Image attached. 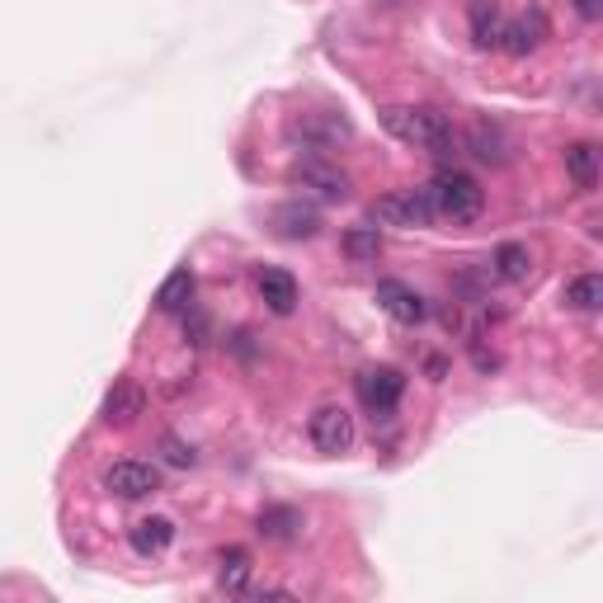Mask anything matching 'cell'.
Returning a JSON list of instances; mask_svg holds the SVG:
<instances>
[{
    "instance_id": "6da1fadb",
    "label": "cell",
    "mask_w": 603,
    "mask_h": 603,
    "mask_svg": "<svg viewBox=\"0 0 603 603\" xmlns=\"http://www.w3.org/2000/svg\"><path fill=\"white\" fill-rule=\"evenodd\" d=\"M396 142H406L415 151H429V156H452L458 146V132H452V119L443 109H429V104H387L377 113Z\"/></svg>"
},
{
    "instance_id": "7a4b0ae2",
    "label": "cell",
    "mask_w": 603,
    "mask_h": 603,
    "mask_svg": "<svg viewBox=\"0 0 603 603\" xmlns=\"http://www.w3.org/2000/svg\"><path fill=\"white\" fill-rule=\"evenodd\" d=\"M425 198L433 207V217H443L452 226H467L486 213V188L467 175V170H439L425 184Z\"/></svg>"
},
{
    "instance_id": "3957f363",
    "label": "cell",
    "mask_w": 603,
    "mask_h": 603,
    "mask_svg": "<svg viewBox=\"0 0 603 603\" xmlns=\"http://www.w3.org/2000/svg\"><path fill=\"white\" fill-rule=\"evenodd\" d=\"M349 137H354V123L345 119V113H335V109L302 113V119L288 123V142L302 146V151H311V156H326V151L345 146Z\"/></svg>"
},
{
    "instance_id": "277c9868",
    "label": "cell",
    "mask_w": 603,
    "mask_h": 603,
    "mask_svg": "<svg viewBox=\"0 0 603 603\" xmlns=\"http://www.w3.org/2000/svg\"><path fill=\"white\" fill-rule=\"evenodd\" d=\"M354 391H358V406H364L372 420H391L406 396V377L396 368H364L354 377Z\"/></svg>"
},
{
    "instance_id": "5b68a950",
    "label": "cell",
    "mask_w": 603,
    "mask_h": 603,
    "mask_svg": "<svg viewBox=\"0 0 603 603\" xmlns=\"http://www.w3.org/2000/svg\"><path fill=\"white\" fill-rule=\"evenodd\" d=\"M372 222L377 226H406V232H415V226H429L433 222V207L425 198V188H391V194H382L372 203Z\"/></svg>"
},
{
    "instance_id": "8992f818",
    "label": "cell",
    "mask_w": 603,
    "mask_h": 603,
    "mask_svg": "<svg viewBox=\"0 0 603 603\" xmlns=\"http://www.w3.org/2000/svg\"><path fill=\"white\" fill-rule=\"evenodd\" d=\"M307 439L316 452H326V458H339V452H349L358 429H354V415L345 406H320L307 425Z\"/></svg>"
},
{
    "instance_id": "52a82bcc",
    "label": "cell",
    "mask_w": 603,
    "mask_h": 603,
    "mask_svg": "<svg viewBox=\"0 0 603 603\" xmlns=\"http://www.w3.org/2000/svg\"><path fill=\"white\" fill-rule=\"evenodd\" d=\"M104 490H109V495H119V500H146V495H156V490H161V471L151 462L123 458V462H113L104 471Z\"/></svg>"
},
{
    "instance_id": "ba28073f",
    "label": "cell",
    "mask_w": 603,
    "mask_h": 603,
    "mask_svg": "<svg viewBox=\"0 0 603 603\" xmlns=\"http://www.w3.org/2000/svg\"><path fill=\"white\" fill-rule=\"evenodd\" d=\"M377 307H382L396 326H420L429 316V302L415 293L406 278H377Z\"/></svg>"
},
{
    "instance_id": "9c48e42d",
    "label": "cell",
    "mask_w": 603,
    "mask_h": 603,
    "mask_svg": "<svg viewBox=\"0 0 603 603\" xmlns=\"http://www.w3.org/2000/svg\"><path fill=\"white\" fill-rule=\"evenodd\" d=\"M142 410H146V391H142V382H132V377H119V382L109 387L104 406H100V420H104L109 429H127Z\"/></svg>"
},
{
    "instance_id": "30bf717a",
    "label": "cell",
    "mask_w": 603,
    "mask_h": 603,
    "mask_svg": "<svg viewBox=\"0 0 603 603\" xmlns=\"http://www.w3.org/2000/svg\"><path fill=\"white\" fill-rule=\"evenodd\" d=\"M542 38H546V14L533 6L528 14L509 19V24L500 29V48H504L509 57H528V52H538Z\"/></svg>"
},
{
    "instance_id": "8fae6325",
    "label": "cell",
    "mask_w": 603,
    "mask_h": 603,
    "mask_svg": "<svg viewBox=\"0 0 603 603\" xmlns=\"http://www.w3.org/2000/svg\"><path fill=\"white\" fill-rule=\"evenodd\" d=\"M274 232H278L283 241H311V236L320 232V213H316L311 203H302V198L278 203V207H274Z\"/></svg>"
},
{
    "instance_id": "7c38bea8",
    "label": "cell",
    "mask_w": 603,
    "mask_h": 603,
    "mask_svg": "<svg viewBox=\"0 0 603 603\" xmlns=\"http://www.w3.org/2000/svg\"><path fill=\"white\" fill-rule=\"evenodd\" d=\"M259 297L264 307H269L274 316H293L297 311V278L288 269H259Z\"/></svg>"
},
{
    "instance_id": "4fadbf2b",
    "label": "cell",
    "mask_w": 603,
    "mask_h": 603,
    "mask_svg": "<svg viewBox=\"0 0 603 603\" xmlns=\"http://www.w3.org/2000/svg\"><path fill=\"white\" fill-rule=\"evenodd\" d=\"M127 542L137 556H161L170 542H175V523H170L165 514H151V519H137L127 528Z\"/></svg>"
},
{
    "instance_id": "5bb4252c",
    "label": "cell",
    "mask_w": 603,
    "mask_h": 603,
    "mask_svg": "<svg viewBox=\"0 0 603 603\" xmlns=\"http://www.w3.org/2000/svg\"><path fill=\"white\" fill-rule=\"evenodd\" d=\"M467 29H471V43H477L481 52L500 48V29H504L500 0H471V6H467Z\"/></svg>"
},
{
    "instance_id": "9a60e30c",
    "label": "cell",
    "mask_w": 603,
    "mask_h": 603,
    "mask_svg": "<svg viewBox=\"0 0 603 603\" xmlns=\"http://www.w3.org/2000/svg\"><path fill=\"white\" fill-rule=\"evenodd\" d=\"M297 180H302V188H316V194L330 198V203L349 198V175H345V170H335V165H326V161H307L297 170Z\"/></svg>"
},
{
    "instance_id": "2e32d148",
    "label": "cell",
    "mask_w": 603,
    "mask_h": 603,
    "mask_svg": "<svg viewBox=\"0 0 603 603\" xmlns=\"http://www.w3.org/2000/svg\"><path fill=\"white\" fill-rule=\"evenodd\" d=\"M255 528H259V533L269 538V542H293V538H302L307 519H302V509H293V504H269V509H259Z\"/></svg>"
},
{
    "instance_id": "e0dca14e",
    "label": "cell",
    "mask_w": 603,
    "mask_h": 603,
    "mask_svg": "<svg viewBox=\"0 0 603 603\" xmlns=\"http://www.w3.org/2000/svg\"><path fill=\"white\" fill-rule=\"evenodd\" d=\"M490 274L504 278V283H528V274H533V255H528V245L523 241L495 245V255H490Z\"/></svg>"
},
{
    "instance_id": "ac0fdd59",
    "label": "cell",
    "mask_w": 603,
    "mask_h": 603,
    "mask_svg": "<svg viewBox=\"0 0 603 603\" xmlns=\"http://www.w3.org/2000/svg\"><path fill=\"white\" fill-rule=\"evenodd\" d=\"M467 146H471V156L477 161H490V165H504L509 161V142H504V132L495 127V123H471V132H467Z\"/></svg>"
},
{
    "instance_id": "d6986e66",
    "label": "cell",
    "mask_w": 603,
    "mask_h": 603,
    "mask_svg": "<svg viewBox=\"0 0 603 603\" xmlns=\"http://www.w3.org/2000/svg\"><path fill=\"white\" fill-rule=\"evenodd\" d=\"M565 175L575 180V188L599 184V146L594 142H571L565 146Z\"/></svg>"
},
{
    "instance_id": "ffe728a7",
    "label": "cell",
    "mask_w": 603,
    "mask_h": 603,
    "mask_svg": "<svg viewBox=\"0 0 603 603\" xmlns=\"http://www.w3.org/2000/svg\"><path fill=\"white\" fill-rule=\"evenodd\" d=\"M339 251H345L354 264H372L377 255H382V232L368 226V222H358V226H349V232L339 236Z\"/></svg>"
},
{
    "instance_id": "44dd1931",
    "label": "cell",
    "mask_w": 603,
    "mask_h": 603,
    "mask_svg": "<svg viewBox=\"0 0 603 603\" xmlns=\"http://www.w3.org/2000/svg\"><path fill=\"white\" fill-rule=\"evenodd\" d=\"M251 571H255L251 556H245L241 546H226L222 561H217V584H222L226 594H245V584H251Z\"/></svg>"
},
{
    "instance_id": "7402d4cb",
    "label": "cell",
    "mask_w": 603,
    "mask_h": 603,
    "mask_svg": "<svg viewBox=\"0 0 603 603\" xmlns=\"http://www.w3.org/2000/svg\"><path fill=\"white\" fill-rule=\"evenodd\" d=\"M194 288H198L194 274H188V269H175V274H170L161 288H156V307H161V311H184L188 302H194Z\"/></svg>"
},
{
    "instance_id": "603a6c76",
    "label": "cell",
    "mask_w": 603,
    "mask_h": 603,
    "mask_svg": "<svg viewBox=\"0 0 603 603\" xmlns=\"http://www.w3.org/2000/svg\"><path fill=\"white\" fill-rule=\"evenodd\" d=\"M565 307L571 311H599L603 307V278L599 274H580L565 283Z\"/></svg>"
},
{
    "instance_id": "cb8c5ba5",
    "label": "cell",
    "mask_w": 603,
    "mask_h": 603,
    "mask_svg": "<svg viewBox=\"0 0 603 603\" xmlns=\"http://www.w3.org/2000/svg\"><path fill=\"white\" fill-rule=\"evenodd\" d=\"M161 452H165L170 467H194V462H198V452L188 448L184 439H175V433H165V439H161Z\"/></svg>"
},
{
    "instance_id": "d4e9b609",
    "label": "cell",
    "mask_w": 603,
    "mask_h": 603,
    "mask_svg": "<svg viewBox=\"0 0 603 603\" xmlns=\"http://www.w3.org/2000/svg\"><path fill=\"white\" fill-rule=\"evenodd\" d=\"M467 354H471V368H477V372H500V354L495 349H486L481 345V339H467Z\"/></svg>"
},
{
    "instance_id": "484cf974",
    "label": "cell",
    "mask_w": 603,
    "mask_h": 603,
    "mask_svg": "<svg viewBox=\"0 0 603 603\" xmlns=\"http://www.w3.org/2000/svg\"><path fill=\"white\" fill-rule=\"evenodd\" d=\"M184 335L194 339V345H207V316L194 307V302L184 307Z\"/></svg>"
},
{
    "instance_id": "4316f807",
    "label": "cell",
    "mask_w": 603,
    "mask_h": 603,
    "mask_svg": "<svg viewBox=\"0 0 603 603\" xmlns=\"http://www.w3.org/2000/svg\"><path fill=\"white\" fill-rule=\"evenodd\" d=\"M571 6H575V14L584 19V24H599L603 19V0H571Z\"/></svg>"
}]
</instances>
